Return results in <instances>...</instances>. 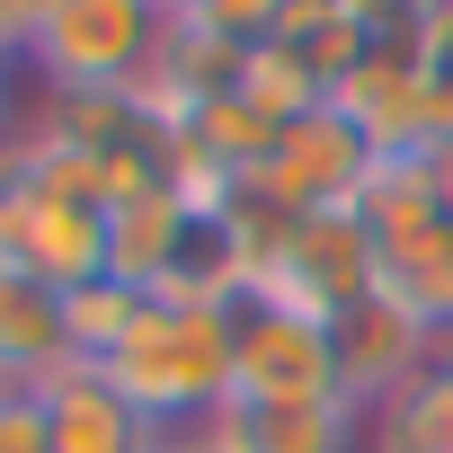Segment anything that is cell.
Segmentation results:
<instances>
[{"label":"cell","instance_id":"25","mask_svg":"<svg viewBox=\"0 0 453 453\" xmlns=\"http://www.w3.org/2000/svg\"><path fill=\"white\" fill-rule=\"evenodd\" d=\"M160 453H178V435H169V444H160Z\"/></svg>","mask_w":453,"mask_h":453},{"label":"cell","instance_id":"7","mask_svg":"<svg viewBox=\"0 0 453 453\" xmlns=\"http://www.w3.org/2000/svg\"><path fill=\"white\" fill-rule=\"evenodd\" d=\"M213 453H373V409L356 400H222L196 426Z\"/></svg>","mask_w":453,"mask_h":453},{"label":"cell","instance_id":"5","mask_svg":"<svg viewBox=\"0 0 453 453\" xmlns=\"http://www.w3.org/2000/svg\"><path fill=\"white\" fill-rule=\"evenodd\" d=\"M267 285H285L303 311H320V320H338L347 303H365L373 285H382V250H373V232L338 204V213H303L294 232H285V250L258 267Z\"/></svg>","mask_w":453,"mask_h":453},{"label":"cell","instance_id":"14","mask_svg":"<svg viewBox=\"0 0 453 453\" xmlns=\"http://www.w3.org/2000/svg\"><path fill=\"white\" fill-rule=\"evenodd\" d=\"M373 453H453V347L373 409Z\"/></svg>","mask_w":453,"mask_h":453},{"label":"cell","instance_id":"1","mask_svg":"<svg viewBox=\"0 0 453 453\" xmlns=\"http://www.w3.org/2000/svg\"><path fill=\"white\" fill-rule=\"evenodd\" d=\"M98 373L160 435H196L222 400H232V311L222 303H187V294H151L142 320L125 329V347Z\"/></svg>","mask_w":453,"mask_h":453},{"label":"cell","instance_id":"16","mask_svg":"<svg viewBox=\"0 0 453 453\" xmlns=\"http://www.w3.org/2000/svg\"><path fill=\"white\" fill-rule=\"evenodd\" d=\"M142 303H151V294H134L125 276H98V285L63 294V320H72V356H81V365H107V356L125 347V329L142 320Z\"/></svg>","mask_w":453,"mask_h":453},{"label":"cell","instance_id":"23","mask_svg":"<svg viewBox=\"0 0 453 453\" xmlns=\"http://www.w3.org/2000/svg\"><path fill=\"white\" fill-rule=\"evenodd\" d=\"M178 453H213V444H204V435H178Z\"/></svg>","mask_w":453,"mask_h":453},{"label":"cell","instance_id":"4","mask_svg":"<svg viewBox=\"0 0 453 453\" xmlns=\"http://www.w3.org/2000/svg\"><path fill=\"white\" fill-rule=\"evenodd\" d=\"M329 338H338V391H347L356 409H382L400 382H418V373L444 356V338L391 294V276H382L365 303H347V311L329 320Z\"/></svg>","mask_w":453,"mask_h":453},{"label":"cell","instance_id":"13","mask_svg":"<svg viewBox=\"0 0 453 453\" xmlns=\"http://www.w3.org/2000/svg\"><path fill=\"white\" fill-rule=\"evenodd\" d=\"M267 45H285V54H294V63H303L320 89H338V81H347V72H356V63L382 45V36H373L356 10H347V0H294V10H285V27H276Z\"/></svg>","mask_w":453,"mask_h":453},{"label":"cell","instance_id":"18","mask_svg":"<svg viewBox=\"0 0 453 453\" xmlns=\"http://www.w3.org/2000/svg\"><path fill=\"white\" fill-rule=\"evenodd\" d=\"M294 0H178V27L196 36H222V45H267L285 27Z\"/></svg>","mask_w":453,"mask_h":453},{"label":"cell","instance_id":"19","mask_svg":"<svg viewBox=\"0 0 453 453\" xmlns=\"http://www.w3.org/2000/svg\"><path fill=\"white\" fill-rule=\"evenodd\" d=\"M418 54H426V125H435V134H453V0L426 19Z\"/></svg>","mask_w":453,"mask_h":453},{"label":"cell","instance_id":"22","mask_svg":"<svg viewBox=\"0 0 453 453\" xmlns=\"http://www.w3.org/2000/svg\"><path fill=\"white\" fill-rule=\"evenodd\" d=\"M426 178H435V204H444V222H453V134L426 142Z\"/></svg>","mask_w":453,"mask_h":453},{"label":"cell","instance_id":"20","mask_svg":"<svg viewBox=\"0 0 453 453\" xmlns=\"http://www.w3.org/2000/svg\"><path fill=\"white\" fill-rule=\"evenodd\" d=\"M0 453H54V426H45V391H0Z\"/></svg>","mask_w":453,"mask_h":453},{"label":"cell","instance_id":"24","mask_svg":"<svg viewBox=\"0 0 453 453\" xmlns=\"http://www.w3.org/2000/svg\"><path fill=\"white\" fill-rule=\"evenodd\" d=\"M160 10H169V19H178V0H160Z\"/></svg>","mask_w":453,"mask_h":453},{"label":"cell","instance_id":"2","mask_svg":"<svg viewBox=\"0 0 453 453\" xmlns=\"http://www.w3.org/2000/svg\"><path fill=\"white\" fill-rule=\"evenodd\" d=\"M222 311H232V400H267V409H285V400H347L329 320L303 311L285 285L250 276Z\"/></svg>","mask_w":453,"mask_h":453},{"label":"cell","instance_id":"10","mask_svg":"<svg viewBox=\"0 0 453 453\" xmlns=\"http://www.w3.org/2000/svg\"><path fill=\"white\" fill-rule=\"evenodd\" d=\"M72 356V320H63V294L19 276V267H0V373L10 382H54Z\"/></svg>","mask_w":453,"mask_h":453},{"label":"cell","instance_id":"21","mask_svg":"<svg viewBox=\"0 0 453 453\" xmlns=\"http://www.w3.org/2000/svg\"><path fill=\"white\" fill-rule=\"evenodd\" d=\"M347 10H356L382 45H418V36H426V19L444 10V0H347Z\"/></svg>","mask_w":453,"mask_h":453},{"label":"cell","instance_id":"15","mask_svg":"<svg viewBox=\"0 0 453 453\" xmlns=\"http://www.w3.org/2000/svg\"><path fill=\"white\" fill-rule=\"evenodd\" d=\"M382 276H391V294H400V303H409V311L453 347V222H435L426 241H409Z\"/></svg>","mask_w":453,"mask_h":453},{"label":"cell","instance_id":"11","mask_svg":"<svg viewBox=\"0 0 453 453\" xmlns=\"http://www.w3.org/2000/svg\"><path fill=\"white\" fill-rule=\"evenodd\" d=\"M187 196L178 187H151V196H125L107 204V276H125L134 294H160L169 267H178V241H187Z\"/></svg>","mask_w":453,"mask_h":453},{"label":"cell","instance_id":"6","mask_svg":"<svg viewBox=\"0 0 453 453\" xmlns=\"http://www.w3.org/2000/svg\"><path fill=\"white\" fill-rule=\"evenodd\" d=\"M365 178H373V142H365L338 107L294 116V125L276 134L267 169H258V187H267L285 213H338V204H356Z\"/></svg>","mask_w":453,"mask_h":453},{"label":"cell","instance_id":"17","mask_svg":"<svg viewBox=\"0 0 453 453\" xmlns=\"http://www.w3.org/2000/svg\"><path fill=\"white\" fill-rule=\"evenodd\" d=\"M241 98H250L258 116H276V125H294V116L329 107V89H320L285 45H250V63H241Z\"/></svg>","mask_w":453,"mask_h":453},{"label":"cell","instance_id":"8","mask_svg":"<svg viewBox=\"0 0 453 453\" xmlns=\"http://www.w3.org/2000/svg\"><path fill=\"white\" fill-rule=\"evenodd\" d=\"M329 107L373 142V160L435 142V125H426V54H418V45H373V54L329 89Z\"/></svg>","mask_w":453,"mask_h":453},{"label":"cell","instance_id":"9","mask_svg":"<svg viewBox=\"0 0 453 453\" xmlns=\"http://www.w3.org/2000/svg\"><path fill=\"white\" fill-rule=\"evenodd\" d=\"M45 391V426H54V453H160L169 435L98 373V365H63Z\"/></svg>","mask_w":453,"mask_h":453},{"label":"cell","instance_id":"12","mask_svg":"<svg viewBox=\"0 0 453 453\" xmlns=\"http://www.w3.org/2000/svg\"><path fill=\"white\" fill-rule=\"evenodd\" d=\"M347 213L373 232L382 267H391L409 241H426L435 222H444V204H435V178H426V151H391V160H373V178L356 187V204H347Z\"/></svg>","mask_w":453,"mask_h":453},{"label":"cell","instance_id":"3","mask_svg":"<svg viewBox=\"0 0 453 453\" xmlns=\"http://www.w3.org/2000/svg\"><path fill=\"white\" fill-rule=\"evenodd\" d=\"M160 45H169L160 0H63L27 45V72L45 89H142Z\"/></svg>","mask_w":453,"mask_h":453}]
</instances>
